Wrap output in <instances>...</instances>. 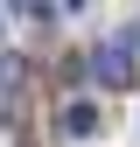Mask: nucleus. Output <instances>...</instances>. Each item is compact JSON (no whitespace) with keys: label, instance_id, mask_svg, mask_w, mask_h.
Segmentation results:
<instances>
[{"label":"nucleus","instance_id":"nucleus-1","mask_svg":"<svg viewBox=\"0 0 140 147\" xmlns=\"http://www.w3.org/2000/svg\"><path fill=\"white\" fill-rule=\"evenodd\" d=\"M91 70H98V84H112V91H126V84L140 77V63H133V35H119V42H105L98 56H91Z\"/></svg>","mask_w":140,"mask_h":147},{"label":"nucleus","instance_id":"nucleus-2","mask_svg":"<svg viewBox=\"0 0 140 147\" xmlns=\"http://www.w3.org/2000/svg\"><path fill=\"white\" fill-rule=\"evenodd\" d=\"M63 133H70V140H91V133H98V105H91V98H70V105H63Z\"/></svg>","mask_w":140,"mask_h":147},{"label":"nucleus","instance_id":"nucleus-3","mask_svg":"<svg viewBox=\"0 0 140 147\" xmlns=\"http://www.w3.org/2000/svg\"><path fill=\"white\" fill-rule=\"evenodd\" d=\"M14 91H21V56H0V112H14Z\"/></svg>","mask_w":140,"mask_h":147},{"label":"nucleus","instance_id":"nucleus-4","mask_svg":"<svg viewBox=\"0 0 140 147\" xmlns=\"http://www.w3.org/2000/svg\"><path fill=\"white\" fill-rule=\"evenodd\" d=\"M7 7H28V14H42V7H35V0H7Z\"/></svg>","mask_w":140,"mask_h":147},{"label":"nucleus","instance_id":"nucleus-5","mask_svg":"<svg viewBox=\"0 0 140 147\" xmlns=\"http://www.w3.org/2000/svg\"><path fill=\"white\" fill-rule=\"evenodd\" d=\"M63 14H84V0H63Z\"/></svg>","mask_w":140,"mask_h":147},{"label":"nucleus","instance_id":"nucleus-6","mask_svg":"<svg viewBox=\"0 0 140 147\" xmlns=\"http://www.w3.org/2000/svg\"><path fill=\"white\" fill-rule=\"evenodd\" d=\"M0 28H7V14H0Z\"/></svg>","mask_w":140,"mask_h":147}]
</instances>
